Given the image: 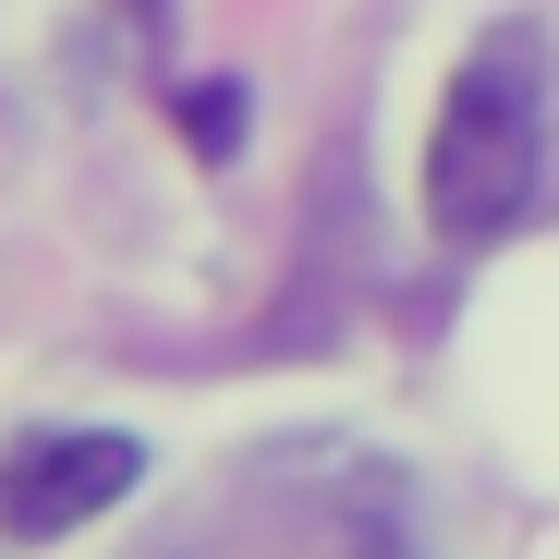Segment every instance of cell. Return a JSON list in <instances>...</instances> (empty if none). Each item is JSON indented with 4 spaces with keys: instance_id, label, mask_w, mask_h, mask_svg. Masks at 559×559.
<instances>
[{
    "instance_id": "obj_1",
    "label": "cell",
    "mask_w": 559,
    "mask_h": 559,
    "mask_svg": "<svg viewBox=\"0 0 559 559\" xmlns=\"http://www.w3.org/2000/svg\"><path fill=\"white\" fill-rule=\"evenodd\" d=\"M535 170H547V37L535 13H499L475 49H462L438 134H426V219L450 243H499L535 207Z\"/></svg>"
},
{
    "instance_id": "obj_2",
    "label": "cell",
    "mask_w": 559,
    "mask_h": 559,
    "mask_svg": "<svg viewBox=\"0 0 559 559\" xmlns=\"http://www.w3.org/2000/svg\"><path fill=\"white\" fill-rule=\"evenodd\" d=\"M170 559H402V487L341 450H267L219 475L207 523Z\"/></svg>"
},
{
    "instance_id": "obj_3",
    "label": "cell",
    "mask_w": 559,
    "mask_h": 559,
    "mask_svg": "<svg viewBox=\"0 0 559 559\" xmlns=\"http://www.w3.org/2000/svg\"><path fill=\"white\" fill-rule=\"evenodd\" d=\"M134 487H146V450H134V438H110V426L25 438L13 462H0V535H25V547H49V535H85L98 511H122Z\"/></svg>"
},
{
    "instance_id": "obj_4",
    "label": "cell",
    "mask_w": 559,
    "mask_h": 559,
    "mask_svg": "<svg viewBox=\"0 0 559 559\" xmlns=\"http://www.w3.org/2000/svg\"><path fill=\"white\" fill-rule=\"evenodd\" d=\"M170 110H182V146H195V158H231V146H243V122H255V98H243L231 73H195Z\"/></svg>"
}]
</instances>
